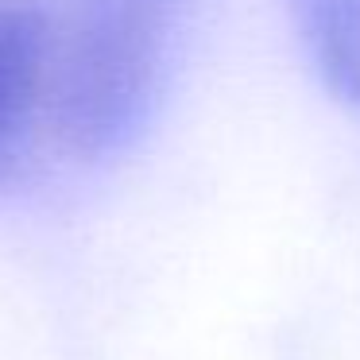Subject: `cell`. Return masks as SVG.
I'll use <instances>...</instances> for the list:
<instances>
[{
	"label": "cell",
	"mask_w": 360,
	"mask_h": 360,
	"mask_svg": "<svg viewBox=\"0 0 360 360\" xmlns=\"http://www.w3.org/2000/svg\"><path fill=\"white\" fill-rule=\"evenodd\" d=\"M51 8L39 0H0V194L27 171L47 140Z\"/></svg>",
	"instance_id": "7a4b0ae2"
},
{
	"label": "cell",
	"mask_w": 360,
	"mask_h": 360,
	"mask_svg": "<svg viewBox=\"0 0 360 360\" xmlns=\"http://www.w3.org/2000/svg\"><path fill=\"white\" fill-rule=\"evenodd\" d=\"M287 12L329 97L360 112V0H287Z\"/></svg>",
	"instance_id": "3957f363"
},
{
	"label": "cell",
	"mask_w": 360,
	"mask_h": 360,
	"mask_svg": "<svg viewBox=\"0 0 360 360\" xmlns=\"http://www.w3.org/2000/svg\"><path fill=\"white\" fill-rule=\"evenodd\" d=\"M190 0H63L51 8L47 143L105 163L151 124Z\"/></svg>",
	"instance_id": "6da1fadb"
}]
</instances>
